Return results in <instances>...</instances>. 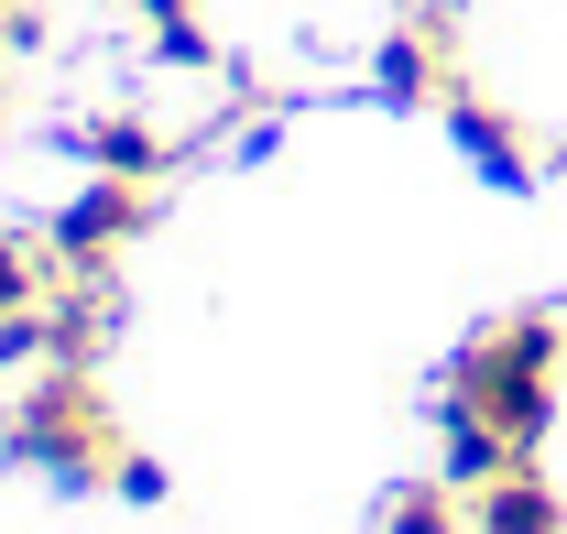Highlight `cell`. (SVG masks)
<instances>
[{"label":"cell","instance_id":"1","mask_svg":"<svg viewBox=\"0 0 567 534\" xmlns=\"http://www.w3.org/2000/svg\"><path fill=\"white\" fill-rule=\"evenodd\" d=\"M0 437H11V459L55 469V480H110L121 469V425H110V393L87 371H33Z\"/></svg>","mask_w":567,"mask_h":534},{"label":"cell","instance_id":"2","mask_svg":"<svg viewBox=\"0 0 567 534\" xmlns=\"http://www.w3.org/2000/svg\"><path fill=\"white\" fill-rule=\"evenodd\" d=\"M447 403H481L502 437L535 459V448H546V425H557V371H546V360H524L502 328H481L470 349H458V371H447Z\"/></svg>","mask_w":567,"mask_h":534},{"label":"cell","instance_id":"3","mask_svg":"<svg viewBox=\"0 0 567 534\" xmlns=\"http://www.w3.org/2000/svg\"><path fill=\"white\" fill-rule=\"evenodd\" d=\"M142 218H153V186H142V175H99V186L55 218V263H66V273H110Z\"/></svg>","mask_w":567,"mask_h":534},{"label":"cell","instance_id":"4","mask_svg":"<svg viewBox=\"0 0 567 534\" xmlns=\"http://www.w3.org/2000/svg\"><path fill=\"white\" fill-rule=\"evenodd\" d=\"M436 459H447V480H458V491H492L502 469H524V448L502 437L481 403H447V414H436Z\"/></svg>","mask_w":567,"mask_h":534},{"label":"cell","instance_id":"5","mask_svg":"<svg viewBox=\"0 0 567 534\" xmlns=\"http://www.w3.org/2000/svg\"><path fill=\"white\" fill-rule=\"evenodd\" d=\"M470 534H567V513L535 480V459H524V469H502L492 491H470Z\"/></svg>","mask_w":567,"mask_h":534},{"label":"cell","instance_id":"6","mask_svg":"<svg viewBox=\"0 0 567 534\" xmlns=\"http://www.w3.org/2000/svg\"><path fill=\"white\" fill-rule=\"evenodd\" d=\"M447 132H458V153H470V164H481L492 186H535V153H524V132H513L502 110H481L470 88L447 99Z\"/></svg>","mask_w":567,"mask_h":534},{"label":"cell","instance_id":"7","mask_svg":"<svg viewBox=\"0 0 567 534\" xmlns=\"http://www.w3.org/2000/svg\"><path fill=\"white\" fill-rule=\"evenodd\" d=\"M87 164H99V175H142V186H153V175L175 164V142L153 132V121H87Z\"/></svg>","mask_w":567,"mask_h":534},{"label":"cell","instance_id":"8","mask_svg":"<svg viewBox=\"0 0 567 534\" xmlns=\"http://www.w3.org/2000/svg\"><path fill=\"white\" fill-rule=\"evenodd\" d=\"M382 534H470V491L458 480H404L382 502Z\"/></svg>","mask_w":567,"mask_h":534},{"label":"cell","instance_id":"9","mask_svg":"<svg viewBox=\"0 0 567 534\" xmlns=\"http://www.w3.org/2000/svg\"><path fill=\"white\" fill-rule=\"evenodd\" d=\"M55 284H66V263H55V240H22V229L0 240V317H22V306H44Z\"/></svg>","mask_w":567,"mask_h":534},{"label":"cell","instance_id":"10","mask_svg":"<svg viewBox=\"0 0 567 534\" xmlns=\"http://www.w3.org/2000/svg\"><path fill=\"white\" fill-rule=\"evenodd\" d=\"M142 22H153V44H164L175 66H208V11H197V0H142Z\"/></svg>","mask_w":567,"mask_h":534},{"label":"cell","instance_id":"11","mask_svg":"<svg viewBox=\"0 0 567 534\" xmlns=\"http://www.w3.org/2000/svg\"><path fill=\"white\" fill-rule=\"evenodd\" d=\"M0 371H55V328H44V306L0 317Z\"/></svg>","mask_w":567,"mask_h":534},{"label":"cell","instance_id":"12","mask_svg":"<svg viewBox=\"0 0 567 534\" xmlns=\"http://www.w3.org/2000/svg\"><path fill=\"white\" fill-rule=\"evenodd\" d=\"M110 491H121V502H164V469H153V459H132V448H121V469H110Z\"/></svg>","mask_w":567,"mask_h":534}]
</instances>
